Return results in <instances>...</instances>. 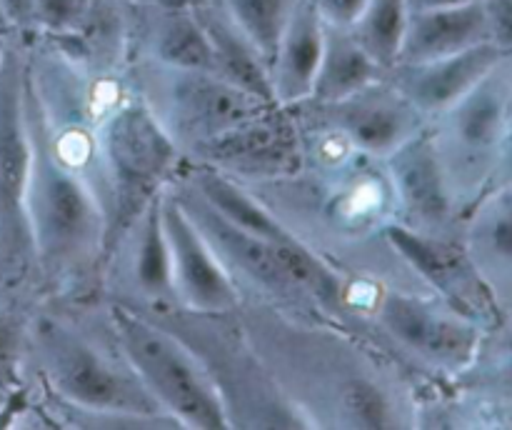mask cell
Returning a JSON list of instances; mask_svg holds the SVG:
<instances>
[{
  "instance_id": "6da1fadb",
  "label": "cell",
  "mask_w": 512,
  "mask_h": 430,
  "mask_svg": "<svg viewBox=\"0 0 512 430\" xmlns=\"http://www.w3.org/2000/svg\"><path fill=\"white\" fill-rule=\"evenodd\" d=\"M25 110L33 140L25 198L30 248L45 273L73 278L105 260L108 210L95 185L55 150L30 68H25Z\"/></svg>"
},
{
  "instance_id": "7a4b0ae2",
  "label": "cell",
  "mask_w": 512,
  "mask_h": 430,
  "mask_svg": "<svg viewBox=\"0 0 512 430\" xmlns=\"http://www.w3.org/2000/svg\"><path fill=\"white\" fill-rule=\"evenodd\" d=\"M98 145L108 208L105 258H110L145 208L175 180L183 148L143 95L123 100L105 115Z\"/></svg>"
},
{
  "instance_id": "3957f363",
  "label": "cell",
  "mask_w": 512,
  "mask_h": 430,
  "mask_svg": "<svg viewBox=\"0 0 512 430\" xmlns=\"http://www.w3.org/2000/svg\"><path fill=\"white\" fill-rule=\"evenodd\" d=\"M115 345L163 413L183 428H233L223 388L190 345L128 305H110Z\"/></svg>"
},
{
  "instance_id": "277c9868",
  "label": "cell",
  "mask_w": 512,
  "mask_h": 430,
  "mask_svg": "<svg viewBox=\"0 0 512 430\" xmlns=\"http://www.w3.org/2000/svg\"><path fill=\"white\" fill-rule=\"evenodd\" d=\"M40 345L55 395L65 408L90 415L85 425H178L163 413L123 355L115 363L88 338L53 320L40 328Z\"/></svg>"
},
{
  "instance_id": "5b68a950",
  "label": "cell",
  "mask_w": 512,
  "mask_h": 430,
  "mask_svg": "<svg viewBox=\"0 0 512 430\" xmlns=\"http://www.w3.org/2000/svg\"><path fill=\"white\" fill-rule=\"evenodd\" d=\"M510 95L512 58L505 53V58L475 88L430 120L435 148L460 218H465L493 188L508 135Z\"/></svg>"
},
{
  "instance_id": "8992f818",
  "label": "cell",
  "mask_w": 512,
  "mask_h": 430,
  "mask_svg": "<svg viewBox=\"0 0 512 430\" xmlns=\"http://www.w3.org/2000/svg\"><path fill=\"white\" fill-rule=\"evenodd\" d=\"M153 98H145L180 148L195 145L255 118L275 103L245 93L210 70H175L150 63Z\"/></svg>"
},
{
  "instance_id": "52a82bcc",
  "label": "cell",
  "mask_w": 512,
  "mask_h": 430,
  "mask_svg": "<svg viewBox=\"0 0 512 430\" xmlns=\"http://www.w3.org/2000/svg\"><path fill=\"white\" fill-rule=\"evenodd\" d=\"M375 323L398 348L445 373H463L478 360L485 325L458 313L443 300L385 288L373 300Z\"/></svg>"
},
{
  "instance_id": "ba28073f",
  "label": "cell",
  "mask_w": 512,
  "mask_h": 430,
  "mask_svg": "<svg viewBox=\"0 0 512 430\" xmlns=\"http://www.w3.org/2000/svg\"><path fill=\"white\" fill-rule=\"evenodd\" d=\"M195 163H205L230 178L283 180L305 170L303 128L293 108L273 105L255 118L195 145Z\"/></svg>"
},
{
  "instance_id": "9c48e42d",
  "label": "cell",
  "mask_w": 512,
  "mask_h": 430,
  "mask_svg": "<svg viewBox=\"0 0 512 430\" xmlns=\"http://www.w3.org/2000/svg\"><path fill=\"white\" fill-rule=\"evenodd\" d=\"M308 125L330 130L358 153L385 160L413 135L428 128L430 120L390 83L388 78L338 100V103L293 105Z\"/></svg>"
},
{
  "instance_id": "30bf717a",
  "label": "cell",
  "mask_w": 512,
  "mask_h": 430,
  "mask_svg": "<svg viewBox=\"0 0 512 430\" xmlns=\"http://www.w3.org/2000/svg\"><path fill=\"white\" fill-rule=\"evenodd\" d=\"M380 233L395 255H400L408 268H413L415 275L438 293V300L478 320L480 325L498 323V295L483 278L465 245L455 243L448 235L415 230L400 220L385 223Z\"/></svg>"
},
{
  "instance_id": "8fae6325",
  "label": "cell",
  "mask_w": 512,
  "mask_h": 430,
  "mask_svg": "<svg viewBox=\"0 0 512 430\" xmlns=\"http://www.w3.org/2000/svg\"><path fill=\"white\" fill-rule=\"evenodd\" d=\"M165 233L173 258L175 298L200 315H228L240 308V290L233 270L220 260L213 245L195 225L173 185L160 195Z\"/></svg>"
},
{
  "instance_id": "7c38bea8",
  "label": "cell",
  "mask_w": 512,
  "mask_h": 430,
  "mask_svg": "<svg viewBox=\"0 0 512 430\" xmlns=\"http://www.w3.org/2000/svg\"><path fill=\"white\" fill-rule=\"evenodd\" d=\"M30 160L33 140L25 110V68L8 53L0 73V233L15 250H33L25 210Z\"/></svg>"
},
{
  "instance_id": "4fadbf2b",
  "label": "cell",
  "mask_w": 512,
  "mask_h": 430,
  "mask_svg": "<svg viewBox=\"0 0 512 430\" xmlns=\"http://www.w3.org/2000/svg\"><path fill=\"white\" fill-rule=\"evenodd\" d=\"M385 170L398 208L395 220L415 230L445 235V228L460 218L430 125L388 155Z\"/></svg>"
},
{
  "instance_id": "5bb4252c",
  "label": "cell",
  "mask_w": 512,
  "mask_h": 430,
  "mask_svg": "<svg viewBox=\"0 0 512 430\" xmlns=\"http://www.w3.org/2000/svg\"><path fill=\"white\" fill-rule=\"evenodd\" d=\"M505 53L493 43L475 45L445 58L428 60V63L395 65L385 78L420 110L428 120L443 113L445 108L463 98L470 88L480 83Z\"/></svg>"
},
{
  "instance_id": "9a60e30c",
  "label": "cell",
  "mask_w": 512,
  "mask_h": 430,
  "mask_svg": "<svg viewBox=\"0 0 512 430\" xmlns=\"http://www.w3.org/2000/svg\"><path fill=\"white\" fill-rule=\"evenodd\" d=\"M130 25L138 30L150 63L175 70L215 73L208 33L193 8H163L125 0Z\"/></svg>"
},
{
  "instance_id": "2e32d148",
  "label": "cell",
  "mask_w": 512,
  "mask_h": 430,
  "mask_svg": "<svg viewBox=\"0 0 512 430\" xmlns=\"http://www.w3.org/2000/svg\"><path fill=\"white\" fill-rule=\"evenodd\" d=\"M323 48L325 20L310 0H298L270 63L275 103L293 108L310 98Z\"/></svg>"
},
{
  "instance_id": "e0dca14e",
  "label": "cell",
  "mask_w": 512,
  "mask_h": 430,
  "mask_svg": "<svg viewBox=\"0 0 512 430\" xmlns=\"http://www.w3.org/2000/svg\"><path fill=\"white\" fill-rule=\"evenodd\" d=\"M490 43L483 0L445 8L410 10L405 43L398 65L428 63L475 45Z\"/></svg>"
},
{
  "instance_id": "ac0fdd59",
  "label": "cell",
  "mask_w": 512,
  "mask_h": 430,
  "mask_svg": "<svg viewBox=\"0 0 512 430\" xmlns=\"http://www.w3.org/2000/svg\"><path fill=\"white\" fill-rule=\"evenodd\" d=\"M193 10L200 23H203L205 33H208L215 73L243 88L245 93L275 103L268 60L260 55L253 40L233 23V18L225 13L220 0H205V3L195 5Z\"/></svg>"
},
{
  "instance_id": "d6986e66",
  "label": "cell",
  "mask_w": 512,
  "mask_h": 430,
  "mask_svg": "<svg viewBox=\"0 0 512 430\" xmlns=\"http://www.w3.org/2000/svg\"><path fill=\"white\" fill-rule=\"evenodd\" d=\"M465 220V248L490 288L495 290L498 280H512V183L490 190Z\"/></svg>"
},
{
  "instance_id": "ffe728a7",
  "label": "cell",
  "mask_w": 512,
  "mask_h": 430,
  "mask_svg": "<svg viewBox=\"0 0 512 430\" xmlns=\"http://www.w3.org/2000/svg\"><path fill=\"white\" fill-rule=\"evenodd\" d=\"M385 75H388V70H383L370 58L368 50L355 40V35L348 28L325 25L323 58H320L310 98L305 103H338V100L378 83Z\"/></svg>"
},
{
  "instance_id": "44dd1931",
  "label": "cell",
  "mask_w": 512,
  "mask_h": 430,
  "mask_svg": "<svg viewBox=\"0 0 512 430\" xmlns=\"http://www.w3.org/2000/svg\"><path fill=\"white\" fill-rule=\"evenodd\" d=\"M160 195L145 208L135 225L138 235H135L133 275L140 293L148 295L150 300L175 298L173 258H170L168 233H165L163 213H160Z\"/></svg>"
},
{
  "instance_id": "7402d4cb",
  "label": "cell",
  "mask_w": 512,
  "mask_h": 430,
  "mask_svg": "<svg viewBox=\"0 0 512 430\" xmlns=\"http://www.w3.org/2000/svg\"><path fill=\"white\" fill-rule=\"evenodd\" d=\"M408 20L410 0H368L350 33L380 68L393 70L400 60Z\"/></svg>"
},
{
  "instance_id": "603a6c76",
  "label": "cell",
  "mask_w": 512,
  "mask_h": 430,
  "mask_svg": "<svg viewBox=\"0 0 512 430\" xmlns=\"http://www.w3.org/2000/svg\"><path fill=\"white\" fill-rule=\"evenodd\" d=\"M233 23L253 40L268 65L278 50L283 30L298 0H220Z\"/></svg>"
},
{
  "instance_id": "cb8c5ba5",
  "label": "cell",
  "mask_w": 512,
  "mask_h": 430,
  "mask_svg": "<svg viewBox=\"0 0 512 430\" xmlns=\"http://www.w3.org/2000/svg\"><path fill=\"white\" fill-rule=\"evenodd\" d=\"M338 405L343 423L350 428H395L400 425L393 395L368 375H355L338 388Z\"/></svg>"
},
{
  "instance_id": "d4e9b609",
  "label": "cell",
  "mask_w": 512,
  "mask_h": 430,
  "mask_svg": "<svg viewBox=\"0 0 512 430\" xmlns=\"http://www.w3.org/2000/svg\"><path fill=\"white\" fill-rule=\"evenodd\" d=\"M20 358H23V333L10 315L0 313V393L5 398L20 390Z\"/></svg>"
},
{
  "instance_id": "484cf974",
  "label": "cell",
  "mask_w": 512,
  "mask_h": 430,
  "mask_svg": "<svg viewBox=\"0 0 512 430\" xmlns=\"http://www.w3.org/2000/svg\"><path fill=\"white\" fill-rule=\"evenodd\" d=\"M490 43L512 53V0H483Z\"/></svg>"
},
{
  "instance_id": "4316f807",
  "label": "cell",
  "mask_w": 512,
  "mask_h": 430,
  "mask_svg": "<svg viewBox=\"0 0 512 430\" xmlns=\"http://www.w3.org/2000/svg\"><path fill=\"white\" fill-rule=\"evenodd\" d=\"M310 3L315 5V10L325 20V25L350 30L355 25V20L363 15L368 0H310Z\"/></svg>"
},
{
  "instance_id": "83f0119b",
  "label": "cell",
  "mask_w": 512,
  "mask_h": 430,
  "mask_svg": "<svg viewBox=\"0 0 512 430\" xmlns=\"http://www.w3.org/2000/svg\"><path fill=\"white\" fill-rule=\"evenodd\" d=\"M0 13L5 25L20 33L38 30V15H35V0H0Z\"/></svg>"
},
{
  "instance_id": "f1b7e54d",
  "label": "cell",
  "mask_w": 512,
  "mask_h": 430,
  "mask_svg": "<svg viewBox=\"0 0 512 430\" xmlns=\"http://www.w3.org/2000/svg\"><path fill=\"white\" fill-rule=\"evenodd\" d=\"M512 58V53H510ZM512 183V95H510V115H508V135H505V145H503V158H500L498 173H495L493 188H500V185ZM488 190V193H490Z\"/></svg>"
},
{
  "instance_id": "f546056e",
  "label": "cell",
  "mask_w": 512,
  "mask_h": 430,
  "mask_svg": "<svg viewBox=\"0 0 512 430\" xmlns=\"http://www.w3.org/2000/svg\"><path fill=\"white\" fill-rule=\"evenodd\" d=\"M463 3H475V0H410V10L445 8V5H463Z\"/></svg>"
},
{
  "instance_id": "4dcf8cb0",
  "label": "cell",
  "mask_w": 512,
  "mask_h": 430,
  "mask_svg": "<svg viewBox=\"0 0 512 430\" xmlns=\"http://www.w3.org/2000/svg\"><path fill=\"white\" fill-rule=\"evenodd\" d=\"M133 3L163 5V8H195V5L205 3V0H133Z\"/></svg>"
},
{
  "instance_id": "1f68e13d",
  "label": "cell",
  "mask_w": 512,
  "mask_h": 430,
  "mask_svg": "<svg viewBox=\"0 0 512 430\" xmlns=\"http://www.w3.org/2000/svg\"><path fill=\"white\" fill-rule=\"evenodd\" d=\"M500 385H503L505 393L512 395V343L508 348V355H505L503 370H500Z\"/></svg>"
},
{
  "instance_id": "d6a6232c",
  "label": "cell",
  "mask_w": 512,
  "mask_h": 430,
  "mask_svg": "<svg viewBox=\"0 0 512 430\" xmlns=\"http://www.w3.org/2000/svg\"><path fill=\"white\" fill-rule=\"evenodd\" d=\"M5 60H8V53H5V50L0 48V73H3V68H5Z\"/></svg>"
},
{
  "instance_id": "836d02e7",
  "label": "cell",
  "mask_w": 512,
  "mask_h": 430,
  "mask_svg": "<svg viewBox=\"0 0 512 430\" xmlns=\"http://www.w3.org/2000/svg\"><path fill=\"white\" fill-rule=\"evenodd\" d=\"M0 23H3V25H5V18H3V13H0Z\"/></svg>"
}]
</instances>
